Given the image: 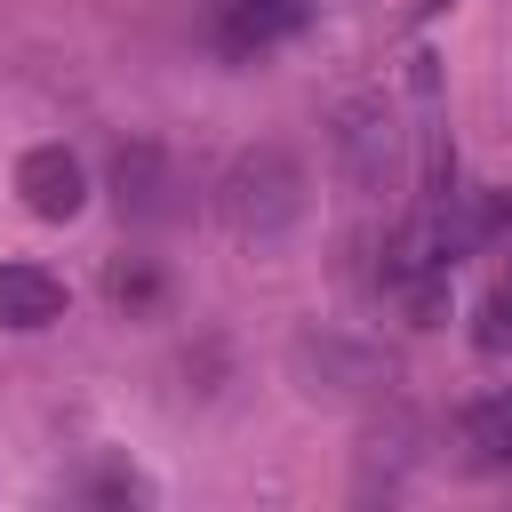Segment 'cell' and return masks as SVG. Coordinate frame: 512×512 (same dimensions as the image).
<instances>
[{
  "label": "cell",
  "mask_w": 512,
  "mask_h": 512,
  "mask_svg": "<svg viewBox=\"0 0 512 512\" xmlns=\"http://www.w3.org/2000/svg\"><path fill=\"white\" fill-rule=\"evenodd\" d=\"M328 144H336V184H344V200H352L368 248H384L392 216L408 208V160H416V152H408V128H400V104H392L384 88L336 96Z\"/></svg>",
  "instance_id": "1"
},
{
  "label": "cell",
  "mask_w": 512,
  "mask_h": 512,
  "mask_svg": "<svg viewBox=\"0 0 512 512\" xmlns=\"http://www.w3.org/2000/svg\"><path fill=\"white\" fill-rule=\"evenodd\" d=\"M304 216V160L264 136V144H240L216 176V224L240 240V248H280Z\"/></svg>",
  "instance_id": "2"
},
{
  "label": "cell",
  "mask_w": 512,
  "mask_h": 512,
  "mask_svg": "<svg viewBox=\"0 0 512 512\" xmlns=\"http://www.w3.org/2000/svg\"><path fill=\"white\" fill-rule=\"evenodd\" d=\"M16 192H24V208H32L40 224H72V216L88 208V168H80V152H64V144H32V152L16 160Z\"/></svg>",
  "instance_id": "3"
},
{
  "label": "cell",
  "mask_w": 512,
  "mask_h": 512,
  "mask_svg": "<svg viewBox=\"0 0 512 512\" xmlns=\"http://www.w3.org/2000/svg\"><path fill=\"white\" fill-rule=\"evenodd\" d=\"M312 16V0H208V40L224 56H264Z\"/></svg>",
  "instance_id": "4"
},
{
  "label": "cell",
  "mask_w": 512,
  "mask_h": 512,
  "mask_svg": "<svg viewBox=\"0 0 512 512\" xmlns=\"http://www.w3.org/2000/svg\"><path fill=\"white\" fill-rule=\"evenodd\" d=\"M64 320V280L48 264H0V328H48Z\"/></svg>",
  "instance_id": "5"
},
{
  "label": "cell",
  "mask_w": 512,
  "mask_h": 512,
  "mask_svg": "<svg viewBox=\"0 0 512 512\" xmlns=\"http://www.w3.org/2000/svg\"><path fill=\"white\" fill-rule=\"evenodd\" d=\"M176 184H168V160L152 152V144H136V152H120V208L136 216V224H160V216H176V200H168Z\"/></svg>",
  "instance_id": "6"
},
{
  "label": "cell",
  "mask_w": 512,
  "mask_h": 512,
  "mask_svg": "<svg viewBox=\"0 0 512 512\" xmlns=\"http://www.w3.org/2000/svg\"><path fill=\"white\" fill-rule=\"evenodd\" d=\"M472 344H480V352H512V264L480 288V304H472Z\"/></svg>",
  "instance_id": "7"
}]
</instances>
